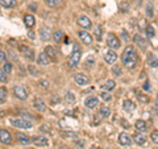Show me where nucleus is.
<instances>
[{"label":"nucleus","mask_w":158,"mask_h":149,"mask_svg":"<svg viewBox=\"0 0 158 149\" xmlns=\"http://www.w3.org/2000/svg\"><path fill=\"white\" fill-rule=\"evenodd\" d=\"M6 98H7V88L0 87V104L3 102H6Z\"/></svg>","instance_id":"31"},{"label":"nucleus","mask_w":158,"mask_h":149,"mask_svg":"<svg viewBox=\"0 0 158 149\" xmlns=\"http://www.w3.org/2000/svg\"><path fill=\"white\" fill-rule=\"evenodd\" d=\"M62 2H63V0H45V3H46L48 7H57Z\"/></svg>","instance_id":"30"},{"label":"nucleus","mask_w":158,"mask_h":149,"mask_svg":"<svg viewBox=\"0 0 158 149\" xmlns=\"http://www.w3.org/2000/svg\"><path fill=\"white\" fill-rule=\"evenodd\" d=\"M45 53H46L52 59H57V50H56V49H54L53 46L48 45V46L45 48Z\"/></svg>","instance_id":"25"},{"label":"nucleus","mask_w":158,"mask_h":149,"mask_svg":"<svg viewBox=\"0 0 158 149\" xmlns=\"http://www.w3.org/2000/svg\"><path fill=\"white\" fill-rule=\"evenodd\" d=\"M40 87H41V88H44V90H48V88L49 87H50V83H49L48 81H44V79H42V81H40Z\"/></svg>","instance_id":"35"},{"label":"nucleus","mask_w":158,"mask_h":149,"mask_svg":"<svg viewBox=\"0 0 158 149\" xmlns=\"http://www.w3.org/2000/svg\"><path fill=\"white\" fill-rule=\"evenodd\" d=\"M20 50H21L23 52V54H24V56H25L28 59H33L34 58V54H33V50H32V49L31 48H28V46H20Z\"/></svg>","instance_id":"21"},{"label":"nucleus","mask_w":158,"mask_h":149,"mask_svg":"<svg viewBox=\"0 0 158 149\" xmlns=\"http://www.w3.org/2000/svg\"><path fill=\"white\" fill-rule=\"evenodd\" d=\"M133 41H135L136 45L141 49H146V46H148V41L141 36V34H136V36L133 37Z\"/></svg>","instance_id":"12"},{"label":"nucleus","mask_w":158,"mask_h":149,"mask_svg":"<svg viewBox=\"0 0 158 149\" xmlns=\"http://www.w3.org/2000/svg\"><path fill=\"white\" fill-rule=\"evenodd\" d=\"M94 33H95V36H96V38H98V40H100V38H102L103 32H102V28L99 27V25H96V27H95V32H94Z\"/></svg>","instance_id":"37"},{"label":"nucleus","mask_w":158,"mask_h":149,"mask_svg":"<svg viewBox=\"0 0 158 149\" xmlns=\"http://www.w3.org/2000/svg\"><path fill=\"white\" fill-rule=\"evenodd\" d=\"M62 37H63V32L62 31H57V32H54V34H53V38H54V41L56 42H61Z\"/></svg>","instance_id":"29"},{"label":"nucleus","mask_w":158,"mask_h":149,"mask_svg":"<svg viewBox=\"0 0 158 149\" xmlns=\"http://www.w3.org/2000/svg\"><path fill=\"white\" fill-rule=\"evenodd\" d=\"M100 98H102L104 102H110V100H111V95H110V92H107V91L102 92V94H100Z\"/></svg>","instance_id":"36"},{"label":"nucleus","mask_w":158,"mask_h":149,"mask_svg":"<svg viewBox=\"0 0 158 149\" xmlns=\"http://www.w3.org/2000/svg\"><path fill=\"white\" fill-rule=\"evenodd\" d=\"M112 71H113V74H115L116 77H120L121 74H123V73H121V69H120V66H117V65H116V66H113Z\"/></svg>","instance_id":"39"},{"label":"nucleus","mask_w":158,"mask_h":149,"mask_svg":"<svg viewBox=\"0 0 158 149\" xmlns=\"http://www.w3.org/2000/svg\"><path fill=\"white\" fill-rule=\"evenodd\" d=\"M99 115L103 117H110L111 116V108L108 106H102L100 110H99Z\"/></svg>","instance_id":"23"},{"label":"nucleus","mask_w":158,"mask_h":149,"mask_svg":"<svg viewBox=\"0 0 158 149\" xmlns=\"http://www.w3.org/2000/svg\"><path fill=\"white\" fill-rule=\"evenodd\" d=\"M135 127H136V130H137L138 132H142V133H144V132H146V131H148L146 123H145L144 120H141V119H140V120H137V121L135 123Z\"/></svg>","instance_id":"22"},{"label":"nucleus","mask_w":158,"mask_h":149,"mask_svg":"<svg viewBox=\"0 0 158 149\" xmlns=\"http://www.w3.org/2000/svg\"><path fill=\"white\" fill-rule=\"evenodd\" d=\"M0 82H7V73L4 70H0Z\"/></svg>","instance_id":"44"},{"label":"nucleus","mask_w":158,"mask_h":149,"mask_svg":"<svg viewBox=\"0 0 158 149\" xmlns=\"http://www.w3.org/2000/svg\"><path fill=\"white\" fill-rule=\"evenodd\" d=\"M121 124L124 126V128H131V127H129V124H128V121L124 120V119H121Z\"/></svg>","instance_id":"47"},{"label":"nucleus","mask_w":158,"mask_h":149,"mask_svg":"<svg viewBox=\"0 0 158 149\" xmlns=\"http://www.w3.org/2000/svg\"><path fill=\"white\" fill-rule=\"evenodd\" d=\"M33 107L36 108L37 111H40V112H44V111L46 110V104H45V102H44L42 99H38V98L34 99V102H33Z\"/></svg>","instance_id":"16"},{"label":"nucleus","mask_w":158,"mask_h":149,"mask_svg":"<svg viewBox=\"0 0 158 149\" xmlns=\"http://www.w3.org/2000/svg\"><path fill=\"white\" fill-rule=\"evenodd\" d=\"M107 44L111 49H118L120 48V40H118L113 33H108L107 36Z\"/></svg>","instance_id":"5"},{"label":"nucleus","mask_w":158,"mask_h":149,"mask_svg":"<svg viewBox=\"0 0 158 149\" xmlns=\"http://www.w3.org/2000/svg\"><path fill=\"white\" fill-rule=\"evenodd\" d=\"M61 135L63 137H78V133L75 132H61Z\"/></svg>","instance_id":"38"},{"label":"nucleus","mask_w":158,"mask_h":149,"mask_svg":"<svg viewBox=\"0 0 158 149\" xmlns=\"http://www.w3.org/2000/svg\"><path fill=\"white\" fill-rule=\"evenodd\" d=\"M37 61H38V63L40 65H49L50 63V61H52V58L48 56L46 53H40L38 54V57H37Z\"/></svg>","instance_id":"18"},{"label":"nucleus","mask_w":158,"mask_h":149,"mask_svg":"<svg viewBox=\"0 0 158 149\" xmlns=\"http://www.w3.org/2000/svg\"><path fill=\"white\" fill-rule=\"evenodd\" d=\"M121 61H123V65H124L127 69H135L136 67L137 61H138V56H137L136 49L132 45H128L124 49L123 56H121Z\"/></svg>","instance_id":"1"},{"label":"nucleus","mask_w":158,"mask_h":149,"mask_svg":"<svg viewBox=\"0 0 158 149\" xmlns=\"http://www.w3.org/2000/svg\"><path fill=\"white\" fill-rule=\"evenodd\" d=\"M146 15L149 17H153V15H154V11L152 9V4H148L146 6Z\"/></svg>","instance_id":"43"},{"label":"nucleus","mask_w":158,"mask_h":149,"mask_svg":"<svg viewBox=\"0 0 158 149\" xmlns=\"http://www.w3.org/2000/svg\"><path fill=\"white\" fill-rule=\"evenodd\" d=\"M20 115H21L24 119H28L29 121H32V120H34V117H33V115L32 113H29V112H25V111H21L20 112Z\"/></svg>","instance_id":"33"},{"label":"nucleus","mask_w":158,"mask_h":149,"mask_svg":"<svg viewBox=\"0 0 158 149\" xmlns=\"http://www.w3.org/2000/svg\"><path fill=\"white\" fill-rule=\"evenodd\" d=\"M0 3L6 8H12V7H15V4H16V0H0Z\"/></svg>","instance_id":"27"},{"label":"nucleus","mask_w":158,"mask_h":149,"mask_svg":"<svg viewBox=\"0 0 158 149\" xmlns=\"http://www.w3.org/2000/svg\"><path fill=\"white\" fill-rule=\"evenodd\" d=\"M115 87H116L115 81H107L106 84H103V88H104V90H107V91H111V90H113Z\"/></svg>","instance_id":"28"},{"label":"nucleus","mask_w":158,"mask_h":149,"mask_svg":"<svg viewBox=\"0 0 158 149\" xmlns=\"http://www.w3.org/2000/svg\"><path fill=\"white\" fill-rule=\"evenodd\" d=\"M78 36H79V38H81V41H82L83 44H86V45H91L92 41H94L92 36H91V34L88 33V32L79 31V32H78Z\"/></svg>","instance_id":"7"},{"label":"nucleus","mask_w":158,"mask_h":149,"mask_svg":"<svg viewBox=\"0 0 158 149\" xmlns=\"http://www.w3.org/2000/svg\"><path fill=\"white\" fill-rule=\"evenodd\" d=\"M74 81L79 86H87L90 83V78L86 74H74Z\"/></svg>","instance_id":"6"},{"label":"nucleus","mask_w":158,"mask_h":149,"mask_svg":"<svg viewBox=\"0 0 158 149\" xmlns=\"http://www.w3.org/2000/svg\"><path fill=\"white\" fill-rule=\"evenodd\" d=\"M85 106L87 108H90V110H92V108H95L96 106H99V99L98 98H94V96L87 98L86 102H85Z\"/></svg>","instance_id":"19"},{"label":"nucleus","mask_w":158,"mask_h":149,"mask_svg":"<svg viewBox=\"0 0 158 149\" xmlns=\"http://www.w3.org/2000/svg\"><path fill=\"white\" fill-rule=\"evenodd\" d=\"M28 70H29V73H31L32 75H38V70L33 65H29L28 66Z\"/></svg>","instance_id":"40"},{"label":"nucleus","mask_w":158,"mask_h":149,"mask_svg":"<svg viewBox=\"0 0 158 149\" xmlns=\"http://www.w3.org/2000/svg\"><path fill=\"white\" fill-rule=\"evenodd\" d=\"M137 98L140 99L141 102H144V103H148V102H149V99H148V96H145V95H141V94H138Z\"/></svg>","instance_id":"45"},{"label":"nucleus","mask_w":158,"mask_h":149,"mask_svg":"<svg viewBox=\"0 0 158 149\" xmlns=\"http://www.w3.org/2000/svg\"><path fill=\"white\" fill-rule=\"evenodd\" d=\"M32 143L36 147H46V145H49V140H48V137H45V136H36V137H33Z\"/></svg>","instance_id":"11"},{"label":"nucleus","mask_w":158,"mask_h":149,"mask_svg":"<svg viewBox=\"0 0 158 149\" xmlns=\"http://www.w3.org/2000/svg\"><path fill=\"white\" fill-rule=\"evenodd\" d=\"M146 34H148V37H149V38H153V37L156 36L154 28H153L152 25H148V27H146Z\"/></svg>","instance_id":"32"},{"label":"nucleus","mask_w":158,"mask_h":149,"mask_svg":"<svg viewBox=\"0 0 158 149\" xmlns=\"http://www.w3.org/2000/svg\"><path fill=\"white\" fill-rule=\"evenodd\" d=\"M150 138H152L153 143L158 145V131H153V132L150 133Z\"/></svg>","instance_id":"34"},{"label":"nucleus","mask_w":158,"mask_h":149,"mask_svg":"<svg viewBox=\"0 0 158 149\" xmlns=\"http://www.w3.org/2000/svg\"><path fill=\"white\" fill-rule=\"evenodd\" d=\"M104 59L107 63H115L116 59H117V54L112 50V49H110V50H107L104 53Z\"/></svg>","instance_id":"13"},{"label":"nucleus","mask_w":158,"mask_h":149,"mask_svg":"<svg viewBox=\"0 0 158 149\" xmlns=\"http://www.w3.org/2000/svg\"><path fill=\"white\" fill-rule=\"evenodd\" d=\"M0 143L7 144V145L12 143V136L7 130H0Z\"/></svg>","instance_id":"9"},{"label":"nucleus","mask_w":158,"mask_h":149,"mask_svg":"<svg viewBox=\"0 0 158 149\" xmlns=\"http://www.w3.org/2000/svg\"><path fill=\"white\" fill-rule=\"evenodd\" d=\"M132 143V136H129L128 133H120L118 135V144L120 145H131Z\"/></svg>","instance_id":"14"},{"label":"nucleus","mask_w":158,"mask_h":149,"mask_svg":"<svg viewBox=\"0 0 158 149\" xmlns=\"http://www.w3.org/2000/svg\"><path fill=\"white\" fill-rule=\"evenodd\" d=\"M156 107L158 108V95H157V99H156Z\"/></svg>","instance_id":"48"},{"label":"nucleus","mask_w":158,"mask_h":149,"mask_svg":"<svg viewBox=\"0 0 158 149\" xmlns=\"http://www.w3.org/2000/svg\"><path fill=\"white\" fill-rule=\"evenodd\" d=\"M6 59H7V54L0 50V62H6Z\"/></svg>","instance_id":"46"},{"label":"nucleus","mask_w":158,"mask_h":149,"mask_svg":"<svg viewBox=\"0 0 158 149\" xmlns=\"http://www.w3.org/2000/svg\"><path fill=\"white\" fill-rule=\"evenodd\" d=\"M132 137H133V141H135L137 145H144V144L146 143V137L144 136V133L142 132H137Z\"/></svg>","instance_id":"15"},{"label":"nucleus","mask_w":158,"mask_h":149,"mask_svg":"<svg viewBox=\"0 0 158 149\" xmlns=\"http://www.w3.org/2000/svg\"><path fill=\"white\" fill-rule=\"evenodd\" d=\"M81 57H82L81 48L78 46V44H74V50L71 53L70 58H69V66H70L71 69L77 67L79 65V61H81Z\"/></svg>","instance_id":"2"},{"label":"nucleus","mask_w":158,"mask_h":149,"mask_svg":"<svg viewBox=\"0 0 158 149\" xmlns=\"http://www.w3.org/2000/svg\"><path fill=\"white\" fill-rule=\"evenodd\" d=\"M11 124L13 127H17V128H21V130H31L33 127L32 126V121L27 120V119H12Z\"/></svg>","instance_id":"3"},{"label":"nucleus","mask_w":158,"mask_h":149,"mask_svg":"<svg viewBox=\"0 0 158 149\" xmlns=\"http://www.w3.org/2000/svg\"><path fill=\"white\" fill-rule=\"evenodd\" d=\"M16 137H17V140L23 144V145H29V144L32 143V140L29 138V136L24 135V133H21V132H16Z\"/></svg>","instance_id":"20"},{"label":"nucleus","mask_w":158,"mask_h":149,"mask_svg":"<svg viewBox=\"0 0 158 149\" xmlns=\"http://www.w3.org/2000/svg\"><path fill=\"white\" fill-rule=\"evenodd\" d=\"M148 63H149V66H152V67H158V61L153 54L148 56Z\"/></svg>","instance_id":"26"},{"label":"nucleus","mask_w":158,"mask_h":149,"mask_svg":"<svg viewBox=\"0 0 158 149\" xmlns=\"http://www.w3.org/2000/svg\"><path fill=\"white\" fill-rule=\"evenodd\" d=\"M66 100H67V102H70V103H74V102H75V96H74V94H73V92H67V94H66Z\"/></svg>","instance_id":"41"},{"label":"nucleus","mask_w":158,"mask_h":149,"mask_svg":"<svg viewBox=\"0 0 158 149\" xmlns=\"http://www.w3.org/2000/svg\"><path fill=\"white\" fill-rule=\"evenodd\" d=\"M34 16L33 15H25V17H24V23H25V25L28 27V28H32V27H34Z\"/></svg>","instance_id":"24"},{"label":"nucleus","mask_w":158,"mask_h":149,"mask_svg":"<svg viewBox=\"0 0 158 149\" xmlns=\"http://www.w3.org/2000/svg\"><path fill=\"white\" fill-rule=\"evenodd\" d=\"M3 70L4 71H6L7 74H11V71H12V65H11V63H4V67H3Z\"/></svg>","instance_id":"42"},{"label":"nucleus","mask_w":158,"mask_h":149,"mask_svg":"<svg viewBox=\"0 0 158 149\" xmlns=\"http://www.w3.org/2000/svg\"><path fill=\"white\" fill-rule=\"evenodd\" d=\"M123 108H124V111H125V112L132 113L133 111L136 110V104L133 103L132 100H129V99H127V100L123 102Z\"/></svg>","instance_id":"17"},{"label":"nucleus","mask_w":158,"mask_h":149,"mask_svg":"<svg viewBox=\"0 0 158 149\" xmlns=\"http://www.w3.org/2000/svg\"><path fill=\"white\" fill-rule=\"evenodd\" d=\"M78 25L82 27V28H85V29H88V28L92 27V23H91L90 17H87V16H85V15H82V16L78 17Z\"/></svg>","instance_id":"8"},{"label":"nucleus","mask_w":158,"mask_h":149,"mask_svg":"<svg viewBox=\"0 0 158 149\" xmlns=\"http://www.w3.org/2000/svg\"><path fill=\"white\" fill-rule=\"evenodd\" d=\"M13 94L15 96H16L17 99H20V100H27L28 99V91L25 87L23 86H16L13 88Z\"/></svg>","instance_id":"4"},{"label":"nucleus","mask_w":158,"mask_h":149,"mask_svg":"<svg viewBox=\"0 0 158 149\" xmlns=\"http://www.w3.org/2000/svg\"><path fill=\"white\" fill-rule=\"evenodd\" d=\"M40 37H41V40L44 42H49L50 38H52L50 29H49L48 27H42L41 29H40Z\"/></svg>","instance_id":"10"}]
</instances>
